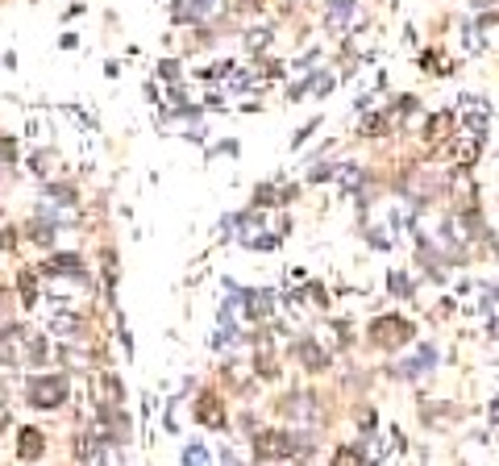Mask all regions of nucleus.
Wrapping results in <instances>:
<instances>
[{
    "label": "nucleus",
    "instance_id": "f257e3e1",
    "mask_svg": "<svg viewBox=\"0 0 499 466\" xmlns=\"http://www.w3.org/2000/svg\"><path fill=\"white\" fill-rule=\"evenodd\" d=\"M63 396H67L63 379H34V383H30V400H34L38 408H54Z\"/></svg>",
    "mask_w": 499,
    "mask_h": 466
},
{
    "label": "nucleus",
    "instance_id": "f03ea898",
    "mask_svg": "<svg viewBox=\"0 0 499 466\" xmlns=\"http://www.w3.org/2000/svg\"><path fill=\"white\" fill-rule=\"evenodd\" d=\"M25 441H21V454L25 458H34V454H42V441H38V433H21Z\"/></svg>",
    "mask_w": 499,
    "mask_h": 466
},
{
    "label": "nucleus",
    "instance_id": "7ed1b4c3",
    "mask_svg": "<svg viewBox=\"0 0 499 466\" xmlns=\"http://www.w3.org/2000/svg\"><path fill=\"white\" fill-rule=\"evenodd\" d=\"M187 458H191V466H208V458H204V450H200V446H191V450H187Z\"/></svg>",
    "mask_w": 499,
    "mask_h": 466
},
{
    "label": "nucleus",
    "instance_id": "20e7f679",
    "mask_svg": "<svg viewBox=\"0 0 499 466\" xmlns=\"http://www.w3.org/2000/svg\"><path fill=\"white\" fill-rule=\"evenodd\" d=\"M350 4H354V0H329V8H333V17H337L341 8H350Z\"/></svg>",
    "mask_w": 499,
    "mask_h": 466
}]
</instances>
